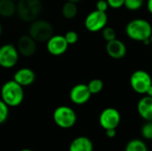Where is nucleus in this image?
<instances>
[{
	"label": "nucleus",
	"mask_w": 152,
	"mask_h": 151,
	"mask_svg": "<svg viewBox=\"0 0 152 151\" xmlns=\"http://www.w3.org/2000/svg\"><path fill=\"white\" fill-rule=\"evenodd\" d=\"M1 33H2V26L0 24V36H1Z\"/></svg>",
	"instance_id": "nucleus-34"
},
{
	"label": "nucleus",
	"mask_w": 152,
	"mask_h": 151,
	"mask_svg": "<svg viewBox=\"0 0 152 151\" xmlns=\"http://www.w3.org/2000/svg\"><path fill=\"white\" fill-rule=\"evenodd\" d=\"M150 39H151V44H152V34H151V37H150Z\"/></svg>",
	"instance_id": "nucleus-35"
},
{
	"label": "nucleus",
	"mask_w": 152,
	"mask_h": 151,
	"mask_svg": "<svg viewBox=\"0 0 152 151\" xmlns=\"http://www.w3.org/2000/svg\"><path fill=\"white\" fill-rule=\"evenodd\" d=\"M102 36H103V38L107 42L112 41V40L117 38L116 30L113 28H111V27H105L102 29Z\"/></svg>",
	"instance_id": "nucleus-24"
},
{
	"label": "nucleus",
	"mask_w": 152,
	"mask_h": 151,
	"mask_svg": "<svg viewBox=\"0 0 152 151\" xmlns=\"http://www.w3.org/2000/svg\"><path fill=\"white\" fill-rule=\"evenodd\" d=\"M120 113L115 108L104 109L99 117V124L105 131L108 129H117L120 124Z\"/></svg>",
	"instance_id": "nucleus-9"
},
{
	"label": "nucleus",
	"mask_w": 152,
	"mask_h": 151,
	"mask_svg": "<svg viewBox=\"0 0 152 151\" xmlns=\"http://www.w3.org/2000/svg\"><path fill=\"white\" fill-rule=\"evenodd\" d=\"M95 6H96V10H99L102 12H106L108 8L110 7L107 0H98Z\"/></svg>",
	"instance_id": "nucleus-27"
},
{
	"label": "nucleus",
	"mask_w": 152,
	"mask_h": 151,
	"mask_svg": "<svg viewBox=\"0 0 152 151\" xmlns=\"http://www.w3.org/2000/svg\"><path fill=\"white\" fill-rule=\"evenodd\" d=\"M53 119L55 125L62 129H69L76 125L77 114L69 106H59L53 113Z\"/></svg>",
	"instance_id": "nucleus-5"
},
{
	"label": "nucleus",
	"mask_w": 152,
	"mask_h": 151,
	"mask_svg": "<svg viewBox=\"0 0 152 151\" xmlns=\"http://www.w3.org/2000/svg\"><path fill=\"white\" fill-rule=\"evenodd\" d=\"M146 95L152 97V85L150 86V88L148 89V91H147V93H146Z\"/></svg>",
	"instance_id": "nucleus-30"
},
{
	"label": "nucleus",
	"mask_w": 152,
	"mask_h": 151,
	"mask_svg": "<svg viewBox=\"0 0 152 151\" xmlns=\"http://www.w3.org/2000/svg\"><path fill=\"white\" fill-rule=\"evenodd\" d=\"M12 79L21 86L27 87L36 81V73L29 68H20L15 71Z\"/></svg>",
	"instance_id": "nucleus-13"
},
{
	"label": "nucleus",
	"mask_w": 152,
	"mask_h": 151,
	"mask_svg": "<svg viewBox=\"0 0 152 151\" xmlns=\"http://www.w3.org/2000/svg\"><path fill=\"white\" fill-rule=\"evenodd\" d=\"M144 4V0H125L124 6L129 11H138Z\"/></svg>",
	"instance_id": "nucleus-21"
},
{
	"label": "nucleus",
	"mask_w": 152,
	"mask_h": 151,
	"mask_svg": "<svg viewBox=\"0 0 152 151\" xmlns=\"http://www.w3.org/2000/svg\"><path fill=\"white\" fill-rule=\"evenodd\" d=\"M69 44L62 35H53L46 41V50L53 56H60L66 53Z\"/></svg>",
	"instance_id": "nucleus-10"
},
{
	"label": "nucleus",
	"mask_w": 152,
	"mask_h": 151,
	"mask_svg": "<svg viewBox=\"0 0 152 151\" xmlns=\"http://www.w3.org/2000/svg\"><path fill=\"white\" fill-rule=\"evenodd\" d=\"M9 106L0 99V125L4 124L9 116Z\"/></svg>",
	"instance_id": "nucleus-23"
},
{
	"label": "nucleus",
	"mask_w": 152,
	"mask_h": 151,
	"mask_svg": "<svg viewBox=\"0 0 152 151\" xmlns=\"http://www.w3.org/2000/svg\"><path fill=\"white\" fill-rule=\"evenodd\" d=\"M94 145L92 141L86 136L75 138L69 144V151H93Z\"/></svg>",
	"instance_id": "nucleus-16"
},
{
	"label": "nucleus",
	"mask_w": 152,
	"mask_h": 151,
	"mask_svg": "<svg viewBox=\"0 0 152 151\" xmlns=\"http://www.w3.org/2000/svg\"><path fill=\"white\" fill-rule=\"evenodd\" d=\"M17 3L12 0H0V16L11 18L16 14Z\"/></svg>",
	"instance_id": "nucleus-17"
},
{
	"label": "nucleus",
	"mask_w": 152,
	"mask_h": 151,
	"mask_svg": "<svg viewBox=\"0 0 152 151\" xmlns=\"http://www.w3.org/2000/svg\"><path fill=\"white\" fill-rule=\"evenodd\" d=\"M43 10L41 0H20L17 2L16 14L24 22H32L38 19Z\"/></svg>",
	"instance_id": "nucleus-2"
},
{
	"label": "nucleus",
	"mask_w": 152,
	"mask_h": 151,
	"mask_svg": "<svg viewBox=\"0 0 152 151\" xmlns=\"http://www.w3.org/2000/svg\"><path fill=\"white\" fill-rule=\"evenodd\" d=\"M67 1H69V2H73V3H78V2H80L81 0H67Z\"/></svg>",
	"instance_id": "nucleus-32"
},
{
	"label": "nucleus",
	"mask_w": 152,
	"mask_h": 151,
	"mask_svg": "<svg viewBox=\"0 0 152 151\" xmlns=\"http://www.w3.org/2000/svg\"><path fill=\"white\" fill-rule=\"evenodd\" d=\"M28 35L37 43H46V41L53 35V27L48 20L37 19L30 22Z\"/></svg>",
	"instance_id": "nucleus-4"
},
{
	"label": "nucleus",
	"mask_w": 152,
	"mask_h": 151,
	"mask_svg": "<svg viewBox=\"0 0 152 151\" xmlns=\"http://www.w3.org/2000/svg\"><path fill=\"white\" fill-rule=\"evenodd\" d=\"M87 86H88L89 91L91 92L92 94H97V93H101L102 91L104 84L101 79L95 78V79H92L88 83Z\"/></svg>",
	"instance_id": "nucleus-20"
},
{
	"label": "nucleus",
	"mask_w": 152,
	"mask_h": 151,
	"mask_svg": "<svg viewBox=\"0 0 152 151\" xmlns=\"http://www.w3.org/2000/svg\"><path fill=\"white\" fill-rule=\"evenodd\" d=\"M126 34L132 40L143 42L151 36V24L144 19L132 20L126 27Z\"/></svg>",
	"instance_id": "nucleus-3"
},
{
	"label": "nucleus",
	"mask_w": 152,
	"mask_h": 151,
	"mask_svg": "<svg viewBox=\"0 0 152 151\" xmlns=\"http://www.w3.org/2000/svg\"><path fill=\"white\" fill-rule=\"evenodd\" d=\"M20 55L23 57H31L37 52V42L28 34L20 36L16 44Z\"/></svg>",
	"instance_id": "nucleus-12"
},
{
	"label": "nucleus",
	"mask_w": 152,
	"mask_h": 151,
	"mask_svg": "<svg viewBox=\"0 0 152 151\" xmlns=\"http://www.w3.org/2000/svg\"><path fill=\"white\" fill-rule=\"evenodd\" d=\"M142 136L148 141H152V121H146L141 129Z\"/></svg>",
	"instance_id": "nucleus-22"
},
{
	"label": "nucleus",
	"mask_w": 152,
	"mask_h": 151,
	"mask_svg": "<svg viewBox=\"0 0 152 151\" xmlns=\"http://www.w3.org/2000/svg\"><path fill=\"white\" fill-rule=\"evenodd\" d=\"M12 1H14V2H16V3H17V2H18V1H20V0H12Z\"/></svg>",
	"instance_id": "nucleus-36"
},
{
	"label": "nucleus",
	"mask_w": 152,
	"mask_h": 151,
	"mask_svg": "<svg viewBox=\"0 0 152 151\" xmlns=\"http://www.w3.org/2000/svg\"><path fill=\"white\" fill-rule=\"evenodd\" d=\"M61 14L65 19L71 20L77 14V6L76 3L67 1L61 7Z\"/></svg>",
	"instance_id": "nucleus-18"
},
{
	"label": "nucleus",
	"mask_w": 152,
	"mask_h": 151,
	"mask_svg": "<svg viewBox=\"0 0 152 151\" xmlns=\"http://www.w3.org/2000/svg\"><path fill=\"white\" fill-rule=\"evenodd\" d=\"M147 9L149 11V12L152 14V0L147 1Z\"/></svg>",
	"instance_id": "nucleus-29"
},
{
	"label": "nucleus",
	"mask_w": 152,
	"mask_h": 151,
	"mask_svg": "<svg viewBox=\"0 0 152 151\" xmlns=\"http://www.w3.org/2000/svg\"><path fill=\"white\" fill-rule=\"evenodd\" d=\"M92 93L89 91L87 85L77 84L74 85L69 92V99L76 105L86 104L91 98Z\"/></svg>",
	"instance_id": "nucleus-11"
},
{
	"label": "nucleus",
	"mask_w": 152,
	"mask_h": 151,
	"mask_svg": "<svg viewBox=\"0 0 152 151\" xmlns=\"http://www.w3.org/2000/svg\"><path fill=\"white\" fill-rule=\"evenodd\" d=\"M109 5L112 9H119L124 6L125 0H107Z\"/></svg>",
	"instance_id": "nucleus-26"
},
{
	"label": "nucleus",
	"mask_w": 152,
	"mask_h": 151,
	"mask_svg": "<svg viewBox=\"0 0 152 151\" xmlns=\"http://www.w3.org/2000/svg\"><path fill=\"white\" fill-rule=\"evenodd\" d=\"M1 100L6 103L10 108L20 106L24 100L23 86L19 85L13 79L8 80L1 87L0 90Z\"/></svg>",
	"instance_id": "nucleus-1"
},
{
	"label": "nucleus",
	"mask_w": 152,
	"mask_h": 151,
	"mask_svg": "<svg viewBox=\"0 0 152 151\" xmlns=\"http://www.w3.org/2000/svg\"><path fill=\"white\" fill-rule=\"evenodd\" d=\"M151 85V77L145 70H136L130 77V85L132 89L138 94H146Z\"/></svg>",
	"instance_id": "nucleus-7"
},
{
	"label": "nucleus",
	"mask_w": 152,
	"mask_h": 151,
	"mask_svg": "<svg viewBox=\"0 0 152 151\" xmlns=\"http://www.w3.org/2000/svg\"><path fill=\"white\" fill-rule=\"evenodd\" d=\"M137 111L145 121H152V97L143 96L137 103Z\"/></svg>",
	"instance_id": "nucleus-15"
},
{
	"label": "nucleus",
	"mask_w": 152,
	"mask_h": 151,
	"mask_svg": "<svg viewBox=\"0 0 152 151\" xmlns=\"http://www.w3.org/2000/svg\"><path fill=\"white\" fill-rule=\"evenodd\" d=\"M20 53L16 45L4 44L0 46V67L10 69L15 67L19 61Z\"/></svg>",
	"instance_id": "nucleus-6"
},
{
	"label": "nucleus",
	"mask_w": 152,
	"mask_h": 151,
	"mask_svg": "<svg viewBox=\"0 0 152 151\" xmlns=\"http://www.w3.org/2000/svg\"><path fill=\"white\" fill-rule=\"evenodd\" d=\"M106 52L112 59L120 60L123 59L126 54V46L121 40L116 38L112 41L107 42Z\"/></svg>",
	"instance_id": "nucleus-14"
},
{
	"label": "nucleus",
	"mask_w": 152,
	"mask_h": 151,
	"mask_svg": "<svg viewBox=\"0 0 152 151\" xmlns=\"http://www.w3.org/2000/svg\"><path fill=\"white\" fill-rule=\"evenodd\" d=\"M125 151H148V148L142 140L133 139L126 143Z\"/></svg>",
	"instance_id": "nucleus-19"
},
{
	"label": "nucleus",
	"mask_w": 152,
	"mask_h": 151,
	"mask_svg": "<svg viewBox=\"0 0 152 151\" xmlns=\"http://www.w3.org/2000/svg\"><path fill=\"white\" fill-rule=\"evenodd\" d=\"M117 134V131L116 129H108L106 130V136L110 139H112L116 136Z\"/></svg>",
	"instance_id": "nucleus-28"
},
{
	"label": "nucleus",
	"mask_w": 152,
	"mask_h": 151,
	"mask_svg": "<svg viewBox=\"0 0 152 151\" xmlns=\"http://www.w3.org/2000/svg\"><path fill=\"white\" fill-rule=\"evenodd\" d=\"M145 45H149L150 44H151V39L150 38H148V39H146V40H144L143 42H142Z\"/></svg>",
	"instance_id": "nucleus-31"
},
{
	"label": "nucleus",
	"mask_w": 152,
	"mask_h": 151,
	"mask_svg": "<svg viewBox=\"0 0 152 151\" xmlns=\"http://www.w3.org/2000/svg\"><path fill=\"white\" fill-rule=\"evenodd\" d=\"M108 22L106 12L94 10L87 14L85 19V27L90 32H99L102 30Z\"/></svg>",
	"instance_id": "nucleus-8"
},
{
	"label": "nucleus",
	"mask_w": 152,
	"mask_h": 151,
	"mask_svg": "<svg viewBox=\"0 0 152 151\" xmlns=\"http://www.w3.org/2000/svg\"><path fill=\"white\" fill-rule=\"evenodd\" d=\"M64 36H65V39L67 40V42H68V44L70 45V44H75L77 42V40H78V35H77V33L76 32V31H74V30H69V31H68L65 35H64Z\"/></svg>",
	"instance_id": "nucleus-25"
},
{
	"label": "nucleus",
	"mask_w": 152,
	"mask_h": 151,
	"mask_svg": "<svg viewBox=\"0 0 152 151\" xmlns=\"http://www.w3.org/2000/svg\"><path fill=\"white\" fill-rule=\"evenodd\" d=\"M19 151H33L31 150H29V149H22V150H20Z\"/></svg>",
	"instance_id": "nucleus-33"
}]
</instances>
